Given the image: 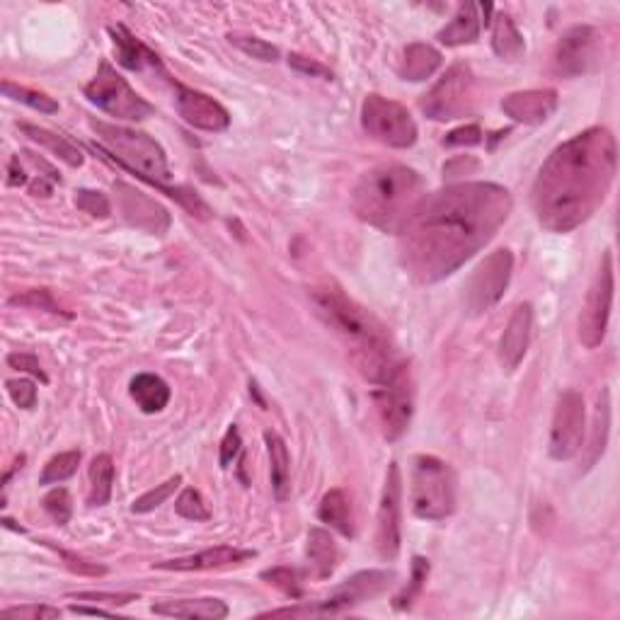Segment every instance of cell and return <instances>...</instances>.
Returning a JSON list of instances; mask_svg holds the SVG:
<instances>
[{"instance_id":"6da1fadb","label":"cell","mask_w":620,"mask_h":620,"mask_svg":"<svg viewBox=\"0 0 620 620\" xmlns=\"http://www.w3.org/2000/svg\"><path fill=\"white\" fill-rule=\"evenodd\" d=\"M512 194L495 182H463L424 194L400 226V262L419 284L451 277L495 238Z\"/></svg>"},{"instance_id":"7a4b0ae2","label":"cell","mask_w":620,"mask_h":620,"mask_svg":"<svg viewBox=\"0 0 620 620\" xmlns=\"http://www.w3.org/2000/svg\"><path fill=\"white\" fill-rule=\"evenodd\" d=\"M616 136L604 126L582 131L555 148L531 189L538 223L550 233H570L594 216L616 180Z\"/></svg>"},{"instance_id":"3957f363","label":"cell","mask_w":620,"mask_h":620,"mask_svg":"<svg viewBox=\"0 0 620 620\" xmlns=\"http://www.w3.org/2000/svg\"><path fill=\"white\" fill-rule=\"evenodd\" d=\"M315 313L323 323L347 344L361 376L371 383H386L400 361L393 357L386 330L366 308L352 301L337 284H320L310 289Z\"/></svg>"},{"instance_id":"277c9868","label":"cell","mask_w":620,"mask_h":620,"mask_svg":"<svg viewBox=\"0 0 620 620\" xmlns=\"http://www.w3.org/2000/svg\"><path fill=\"white\" fill-rule=\"evenodd\" d=\"M93 129L97 134L95 151L105 153L107 158H112L114 163H119L134 175H139L143 182L160 189L163 194L180 202L192 216L209 218V206L197 197V192L187 187H168L165 182L170 180V168L165 151L160 148L158 141H153L151 136L143 134V131L124 129V126H114L105 122H93Z\"/></svg>"},{"instance_id":"5b68a950","label":"cell","mask_w":620,"mask_h":620,"mask_svg":"<svg viewBox=\"0 0 620 620\" xmlns=\"http://www.w3.org/2000/svg\"><path fill=\"white\" fill-rule=\"evenodd\" d=\"M424 197V180L407 165L388 163L366 172L354 189V214L383 233H398Z\"/></svg>"},{"instance_id":"8992f818","label":"cell","mask_w":620,"mask_h":620,"mask_svg":"<svg viewBox=\"0 0 620 620\" xmlns=\"http://www.w3.org/2000/svg\"><path fill=\"white\" fill-rule=\"evenodd\" d=\"M412 514L424 521H444L456 512V475L436 456H417L410 475Z\"/></svg>"},{"instance_id":"52a82bcc","label":"cell","mask_w":620,"mask_h":620,"mask_svg":"<svg viewBox=\"0 0 620 620\" xmlns=\"http://www.w3.org/2000/svg\"><path fill=\"white\" fill-rule=\"evenodd\" d=\"M395 582V572L388 570H366L349 577L342 587L335 589V594L325 601L315 604H298L289 608H277V611L262 613V618H320V616H342L352 611L354 606L364 601L376 599Z\"/></svg>"},{"instance_id":"ba28073f","label":"cell","mask_w":620,"mask_h":620,"mask_svg":"<svg viewBox=\"0 0 620 620\" xmlns=\"http://www.w3.org/2000/svg\"><path fill=\"white\" fill-rule=\"evenodd\" d=\"M85 97L102 112L124 119V122H141L155 112L151 102L143 100L109 61H102L95 78L85 85Z\"/></svg>"},{"instance_id":"9c48e42d","label":"cell","mask_w":620,"mask_h":620,"mask_svg":"<svg viewBox=\"0 0 620 620\" xmlns=\"http://www.w3.org/2000/svg\"><path fill=\"white\" fill-rule=\"evenodd\" d=\"M361 126L371 139L390 148H412L417 143V124L407 107L383 95H366L361 105Z\"/></svg>"},{"instance_id":"30bf717a","label":"cell","mask_w":620,"mask_h":620,"mask_svg":"<svg viewBox=\"0 0 620 620\" xmlns=\"http://www.w3.org/2000/svg\"><path fill=\"white\" fill-rule=\"evenodd\" d=\"M475 105V78L465 63H456L441 76L439 83L419 100V107L434 122L468 117Z\"/></svg>"},{"instance_id":"8fae6325","label":"cell","mask_w":620,"mask_h":620,"mask_svg":"<svg viewBox=\"0 0 620 620\" xmlns=\"http://www.w3.org/2000/svg\"><path fill=\"white\" fill-rule=\"evenodd\" d=\"M613 289H616V274H613L611 250L604 252L599 269L587 291L582 315H579V340L587 349H596L606 337L608 318H611Z\"/></svg>"},{"instance_id":"7c38bea8","label":"cell","mask_w":620,"mask_h":620,"mask_svg":"<svg viewBox=\"0 0 620 620\" xmlns=\"http://www.w3.org/2000/svg\"><path fill=\"white\" fill-rule=\"evenodd\" d=\"M514 272L512 250H495L470 277L465 286V308L470 315H482L495 308L507 291Z\"/></svg>"},{"instance_id":"4fadbf2b","label":"cell","mask_w":620,"mask_h":620,"mask_svg":"<svg viewBox=\"0 0 620 620\" xmlns=\"http://www.w3.org/2000/svg\"><path fill=\"white\" fill-rule=\"evenodd\" d=\"M373 400H376L378 417H381L383 436L388 441H398L410 429L412 405H415L410 366L398 364L393 376L373 393Z\"/></svg>"},{"instance_id":"5bb4252c","label":"cell","mask_w":620,"mask_h":620,"mask_svg":"<svg viewBox=\"0 0 620 620\" xmlns=\"http://www.w3.org/2000/svg\"><path fill=\"white\" fill-rule=\"evenodd\" d=\"M584 432H587V410H584L582 393L565 390V393H560L553 424H550V456L555 461H570L582 451Z\"/></svg>"},{"instance_id":"9a60e30c","label":"cell","mask_w":620,"mask_h":620,"mask_svg":"<svg viewBox=\"0 0 620 620\" xmlns=\"http://www.w3.org/2000/svg\"><path fill=\"white\" fill-rule=\"evenodd\" d=\"M601 34L589 25H577L560 37L553 54V73L558 78H579L599 63Z\"/></svg>"},{"instance_id":"2e32d148","label":"cell","mask_w":620,"mask_h":620,"mask_svg":"<svg viewBox=\"0 0 620 620\" xmlns=\"http://www.w3.org/2000/svg\"><path fill=\"white\" fill-rule=\"evenodd\" d=\"M400 502H403V478L398 463H390L376 514V550L383 560H395L400 553Z\"/></svg>"},{"instance_id":"e0dca14e","label":"cell","mask_w":620,"mask_h":620,"mask_svg":"<svg viewBox=\"0 0 620 620\" xmlns=\"http://www.w3.org/2000/svg\"><path fill=\"white\" fill-rule=\"evenodd\" d=\"M175 102L180 117L187 124H192L194 129L218 134V131H226L228 124H231V114H228V109L221 102L199 93V90L187 88V85L175 83Z\"/></svg>"},{"instance_id":"ac0fdd59","label":"cell","mask_w":620,"mask_h":620,"mask_svg":"<svg viewBox=\"0 0 620 620\" xmlns=\"http://www.w3.org/2000/svg\"><path fill=\"white\" fill-rule=\"evenodd\" d=\"M533 330V308L531 303H519L514 308L512 318H509L504 335L499 340V361L507 371H516L524 361L528 352V342H531Z\"/></svg>"},{"instance_id":"d6986e66","label":"cell","mask_w":620,"mask_h":620,"mask_svg":"<svg viewBox=\"0 0 620 620\" xmlns=\"http://www.w3.org/2000/svg\"><path fill=\"white\" fill-rule=\"evenodd\" d=\"M555 109H558L555 90H524V93H512L502 100V112L519 124L548 122Z\"/></svg>"},{"instance_id":"ffe728a7","label":"cell","mask_w":620,"mask_h":620,"mask_svg":"<svg viewBox=\"0 0 620 620\" xmlns=\"http://www.w3.org/2000/svg\"><path fill=\"white\" fill-rule=\"evenodd\" d=\"M250 558H255V550L233 548V545H216V548L187 555V558L155 562L153 567L155 570H168V572H199V570H216V567L240 565V562Z\"/></svg>"},{"instance_id":"44dd1931","label":"cell","mask_w":620,"mask_h":620,"mask_svg":"<svg viewBox=\"0 0 620 620\" xmlns=\"http://www.w3.org/2000/svg\"><path fill=\"white\" fill-rule=\"evenodd\" d=\"M109 34H112L114 47H117V61L122 63L124 68H129V71H143V68H158V71H163L160 56L148 49L141 39H136L124 25H112L109 27Z\"/></svg>"},{"instance_id":"7402d4cb","label":"cell","mask_w":620,"mask_h":620,"mask_svg":"<svg viewBox=\"0 0 620 620\" xmlns=\"http://www.w3.org/2000/svg\"><path fill=\"white\" fill-rule=\"evenodd\" d=\"M153 613L168 618H187V620H223L228 616L226 601L221 599H180V601H160L151 606Z\"/></svg>"},{"instance_id":"603a6c76","label":"cell","mask_w":620,"mask_h":620,"mask_svg":"<svg viewBox=\"0 0 620 620\" xmlns=\"http://www.w3.org/2000/svg\"><path fill=\"white\" fill-rule=\"evenodd\" d=\"M264 444L269 453V473H272V492L277 502H286L291 497V456L284 439L272 429L264 432Z\"/></svg>"},{"instance_id":"cb8c5ba5","label":"cell","mask_w":620,"mask_h":620,"mask_svg":"<svg viewBox=\"0 0 620 620\" xmlns=\"http://www.w3.org/2000/svg\"><path fill=\"white\" fill-rule=\"evenodd\" d=\"M480 27L482 22L478 17V5L463 3L461 8H458L456 17H453L444 30L436 34V39H439L441 44H446V47H463V44L478 42Z\"/></svg>"},{"instance_id":"d4e9b609","label":"cell","mask_w":620,"mask_h":620,"mask_svg":"<svg viewBox=\"0 0 620 620\" xmlns=\"http://www.w3.org/2000/svg\"><path fill=\"white\" fill-rule=\"evenodd\" d=\"M129 393L131 398H134V403L139 405L141 412H146V415L163 412L170 403L168 383L160 376H155V373H139V376L131 381Z\"/></svg>"},{"instance_id":"484cf974","label":"cell","mask_w":620,"mask_h":620,"mask_svg":"<svg viewBox=\"0 0 620 620\" xmlns=\"http://www.w3.org/2000/svg\"><path fill=\"white\" fill-rule=\"evenodd\" d=\"M439 66H441L439 51H436L432 44L415 42L405 49L398 73L403 80L419 83V80H427L429 76H434V73L439 71Z\"/></svg>"},{"instance_id":"4316f807","label":"cell","mask_w":620,"mask_h":620,"mask_svg":"<svg viewBox=\"0 0 620 620\" xmlns=\"http://www.w3.org/2000/svg\"><path fill=\"white\" fill-rule=\"evenodd\" d=\"M306 553L310 565L315 567V574H318L320 579L332 577V572H335L337 567V560H340V553H337L335 538H332L325 528L320 526L310 528Z\"/></svg>"},{"instance_id":"83f0119b","label":"cell","mask_w":620,"mask_h":620,"mask_svg":"<svg viewBox=\"0 0 620 620\" xmlns=\"http://www.w3.org/2000/svg\"><path fill=\"white\" fill-rule=\"evenodd\" d=\"M318 519L323 524L332 526L335 531H340L342 536L352 538L354 536V524H352V502L344 490H330L327 495L320 499L318 507Z\"/></svg>"},{"instance_id":"f1b7e54d","label":"cell","mask_w":620,"mask_h":620,"mask_svg":"<svg viewBox=\"0 0 620 620\" xmlns=\"http://www.w3.org/2000/svg\"><path fill=\"white\" fill-rule=\"evenodd\" d=\"M492 47H495L497 56H502V59L507 61H519L521 56H524V37L516 30L514 20L507 13H499L495 20H492Z\"/></svg>"},{"instance_id":"f546056e","label":"cell","mask_w":620,"mask_h":620,"mask_svg":"<svg viewBox=\"0 0 620 620\" xmlns=\"http://www.w3.org/2000/svg\"><path fill=\"white\" fill-rule=\"evenodd\" d=\"M114 490V461L109 453H100L90 463V495L88 507H105Z\"/></svg>"},{"instance_id":"4dcf8cb0","label":"cell","mask_w":620,"mask_h":620,"mask_svg":"<svg viewBox=\"0 0 620 620\" xmlns=\"http://www.w3.org/2000/svg\"><path fill=\"white\" fill-rule=\"evenodd\" d=\"M20 129L25 131L32 141H37L39 146L49 148L51 153L59 155L63 163H68L71 168H80V165H83L85 158H83V153H80V148L73 146L71 141L63 139V136H56V134H51V131L39 129V126H32V124H20Z\"/></svg>"},{"instance_id":"1f68e13d","label":"cell","mask_w":620,"mask_h":620,"mask_svg":"<svg viewBox=\"0 0 620 620\" xmlns=\"http://www.w3.org/2000/svg\"><path fill=\"white\" fill-rule=\"evenodd\" d=\"M608 427H611V403H608V390L604 388L599 395V405H596V419H594V439H591V456L587 461V468H591L606 451L608 441Z\"/></svg>"},{"instance_id":"d6a6232c","label":"cell","mask_w":620,"mask_h":620,"mask_svg":"<svg viewBox=\"0 0 620 620\" xmlns=\"http://www.w3.org/2000/svg\"><path fill=\"white\" fill-rule=\"evenodd\" d=\"M3 93L5 97H10V100L22 102V105L37 109V112H44V114L59 112V102H56L54 97L37 93V90H30V88H22V85L10 83V80H3Z\"/></svg>"},{"instance_id":"836d02e7","label":"cell","mask_w":620,"mask_h":620,"mask_svg":"<svg viewBox=\"0 0 620 620\" xmlns=\"http://www.w3.org/2000/svg\"><path fill=\"white\" fill-rule=\"evenodd\" d=\"M80 463V451H66L54 456L44 465V473L39 478V485H59V482L73 478Z\"/></svg>"},{"instance_id":"e575fe53","label":"cell","mask_w":620,"mask_h":620,"mask_svg":"<svg viewBox=\"0 0 620 620\" xmlns=\"http://www.w3.org/2000/svg\"><path fill=\"white\" fill-rule=\"evenodd\" d=\"M180 485H182V475H175V478L165 480L163 485H155V490L146 492V495H141L134 504H131V512H134V514L153 512V509H158L160 504L168 502V499L175 495V490Z\"/></svg>"},{"instance_id":"d590c367","label":"cell","mask_w":620,"mask_h":620,"mask_svg":"<svg viewBox=\"0 0 620 620\" xmlns=\"http://www.w3.org/2000/svg\"><path fill=\"white\" fill-rule=\"evenodd\" d=\"M175 512L187 521H209L211 519V512H209V507H206L202 492L194 490V487L182 490V495L177 497V502H175Z\"/></svg>"},{"instance_id":"8d00e7d4","label":"cell","mask_w":620,"mask_h":620,"mask_svg":"<svg viewBox=\"0 0 620 620\" xmlns=\"http://www.w3.org/2000/svg\"><path fill=\"white\" fill-rule=\"evenodd\" d=\"M262 579L272 587L284 591L291 599H301L303 587H301V572L291 570V567H274V570L262 572Z\"/></svg>"},{"instance_id":"74e56055","label":"cell","mask_w":620,"mask_h":620,"mask_svg":"<svg viewBox=\"0 0 620 620\" xmlns=\"http://www.w3.org/2000/svg\"><path fill=\"white\" fill-rule=\"evenodd\" d=\"M427 577H429V560H424V558L412 560L410 584H407V587L403 589V594L395 596V608H398V611H403V608L412 606V601H415V596L419 594V591H422L424 582H427Z\"/></svg>"},{"instance_id":"f35d334b","label":"cell","mask_w":620,"mask_h":620,"mask_svg":"<svg viewBox=\"0 0 620 620\" xmlns=\"http://www.w3.org/2000/svg\"><path fill=\"white\" fill-rule=\"evenodd\" d=\"M8 303L10 306L49 310V313H54V315H66V318H71V313H63V310L59 308V303L54 301V296H51V291L47 289H32V291H27V294H17L10 298Z\"/></svg>"},{"instance_id":"ab89813d","label":"cell","mask_w":620,"mask_h":620,"mask_svg":"<svg viewBox=\"0 0 620 620\" xmlns=\"http://www.w3.org/2000/svg\"><path fill=\"white\" fill-rule=\"evenodd\" d=\"M231 44H235L240 51L252 56V59H260V61H277L279 59V49L267 44L264 39L257 37H243V34H231Z\"/></svg>"},{"instance_id":"60d3db41","label":"cell","mask_w":620,"mask_h":620,"mask_svg":"<svg viewBox=\"0 0 620 620\" xmlns=\"http://www.w3.org/2000/svg\"><path fill=\"white\" fill-rule=\"evenodd\" d=\"M42 504H44V512H47L59 526L71 521V514H73L71 495H68V490H63V487H59V490H51L49 495L44 497Z\"/></svg>"},{"instance_id":"b9f144b4","label":"cell","mask_w":620,"mask_h":620,"mask_svg":"<svg viewBox=\"0 0 620 620\" xmlns=\"http://www.w3.org/2000/svg\"><path fill=\"white\" fill-rule=\"evenodd\" d=\"M5 388H8V395L20 410H32L37 405V388L27 378H13V381L5 383Z\"/></svg>"},{"instance_id":"7bdbcfd3","label":"cell","mask_w":620,"mask_h":620,"mask_svg":"<svg viewBox=\"0 0 620 620\" xmlns=\"http://www.w3.org/2000/svg\"><path fill=\"white\" fill-rule=\"evenodd\" d=\"M3 618H15V620H49V618H59L61 611L54 606H39V604H27V606H15V608H5L0 613Z\"/></svg>"},{"instance_id":"ee69618b","label":"cell","mask_w":620,"mask_h":620,"mask_svg":"<svg viewBox=\"0 0 620 620\" xmlns=\"http://www.w3.org/2000/svg\"><path fill=\"white\" fill-rule=\"evenodd\" d=\"M44 545L54 548V545H51L49 541H44ZM54 550L61 555L63 560H66V567L71 572L83 574V577H105V574H107V567L105 565H97V562H88V560L78 558V555L68 553V550H61V548H54Z\"/></svg>"},{"instance_id":"f6af8a7d","label":"cell","mask_w":620,"mask_h":620,"mask_svg":"<svg viewBox=\"0 0 620 620\" xmlns=\"http://www.w3.org/2000/svg\"><path fill=\"white\" fill-rule=\"evenodd\" d=\"M78 209H83L85 214L90 216H100V218H107L109 216V202L107 197L102 192H90V189H80L78 192V199H76Z\"/></svg>"},{"instance_id":"bcb514c9","label":"cell","mask_w":620,"mask_h":620,"mask_svg":"<svg viewBox=\"0 0 620 620\" xmlns=\"http://www.w3.org/2000/svg\"><path fill=\"white\" fill-rule=\"evenodd\" d=\"M71 599L78 601H95V604H109V606H124L136 601V594H107V591H80V594H71Z\"/></svg>"},{"instance_id":"7dc6e473","label":"cell","mask_w":620,"mask_h":620,"mask_svg":"<svg viewBox=\"0 0 620 620\" xmlns=\"http://www.w3.org/2000/svg\"><path fill=\"white\" fill-rule=\"evenodd\" d=\"M289 66H294L298 73H303V76L332 80V71H330V68H325V66H323V63H318V61L308 59V56H301V54H291V56H289Z\"/></svg>"},{"instance_id":"c3c4849f","label":"cell","mask_w":620,"mask_h":620,"mask_svg":"<svg viewBox=\"0 0 620 620\" xmlns=\"http://www.w3.org/2000/svg\"><path fill=\"white\" fill-rule=\"evenodd\" d=\"M240 446H243V439H240V429L235 427V424H231L226 436H223V441H221V468H231L235 456L240 453Z\"/></svg>"},{"instance_id":"681fc988","label":"cell","mask_w":620,"mask_h":620,"mask_svg":"<svg viewBox=\"0 0 620 620\" xmlns=\"http://www.w3.org/2000/svg\"><path fill=\"white\" fill-rule=\"evenodd\" d=\"M8 366L15 371L32 373V376H37L42 383L49 381L47 373L42 371V366H39V361H37V357H34V354H20V352L8 354Z\"/></svg>"},{"instance_id":"f907efd6","label":"cell","mask_w":620,"mask_h":620,"mask_svg":"<svg viewBox=\"0 0 620 620\" xmlns=\"http://www.w3.org/2000/svg\"><path fill=\"white\" fill-rule=\"evenodd\" d=\"M480 141H482L480 126L468 124V126H461V129L451 131V134L444 139V146H478Z\"/></svg>"},{"instance_id":"816d5d0a","label":"cell","mask_w":620,"mask_h":620,"mask_svg":"<svg viewBox=\"0 0 620 620\" xmlns=\"http://www.w3.org/2000/svg\"><path fill=\"white\" fill-rule=\"evenodd\" d=\"M8 185L10 187H22L27 185V172L20 165V155H13L8 165Z\"/></svg>"},{"instance_id":"f5cc1de1","label":"cell","mask_w":620,"mask_h":620,"mask_svg":"<svg viewBox=\"0 0 620 620\" xmlns=\"http://www.w3.org/2000/svg\"><path fill=\"white\" fill-rule=\"evenodd\" d=\"M73 613H88V616H109V611L105 608H93V606H71Z\"/></svg>"}]
</instances>
